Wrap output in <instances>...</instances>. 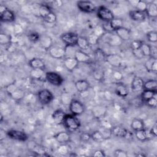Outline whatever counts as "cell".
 Returning a JSON list of instances; mask_svg holds the SVG:
<instances>
[{
    "instance_id": "277c9868",
    "label": "cell",
    "mask_w": 157,
    "mask_h": 157,
    "mask_svg": "<svg viewBox=\"0 0 157 157\" xmlns=\"http://www.w3.org/2000/svg\"><path fill=\"white\" fill-rule=\"evenodd\" d=\"M53 93L47 89L40 90L37 93V99L42 105H47L50 104L53 99Z\"/></svg>"
},
{
    "instance_id": "ffe728a7",
    "label": "cell",
    "mask_w": 157,
    "mask_h": 157,
    "mask_svg": "<svg viewBox=\"0 0 157 157\" xmlns=\"http://www.w3.org/2000/svg\"><path fill=\"white\" fill-rule=\"evenodd\" d=\"M78 62L75 58H64V65L69 71H72L78 66Z\"/></svg>"
},
{
    "instance_id": "7c38bea8",
    "label": "cell",
    "mask_w": 157,
    "mask_h": 157,
    "mask_svg": "<svg viewBox=\"0 0 157 157\" xmlns=\"http://www.w3.org/2000/svg\"><path fill=\"white\" fill-rule=\"evenodd\" d=\"M105 60L112 66L120 67L122 64V58L117 54H109L106 55Z\"/></svg>"
},
{
    "instance_id": "8992f818",
    "label": "cell",
    "mask_w": 157,
    "mask_h": 157,
    "mask_svg": "<svg viewBox=\"0 0 157 157\" xmlns=\"http://www.w3.org/2000/svg\"><path fill=\"white\" fill-rule=\"evenodd\" d=\"M6 134L10 139L21 142H25L28 138L26 133L20 130L10 129L7 131Z\"/></svg>"
},
{
    "instance_id": "d4e9b609",
    "label": "cell",
    "mask_w": 157,
    "mask_h": 157,
    "mask_svg": "<svg viewBox=\"0 0 157 157\" xmlns=\"http://www.w3.org/2000/svg\"><path fill=\"white\" fill-rule=\"evenodd\" d=\"M116 94L121 97L126 98L128 95V90L127 87L123 83H118L115 88Z\"/></svg>"
},
{
    "instance_id": "7bdbcfd3",
    "label": "cell",
    "mask_w": 157,
    "mask_h": 157,
    "mask_svg": "<svg viewBox=\"0 0 157 157\" xmlns=\"http://www.w3.org/2000/svg\"><path fill=\"white\" fill-rule=\"evenodd\" d=\"M147 5L148 4L144 1H138V2L137 4V6H136V10L141 11V12H146V10L147 9Z\"/></svg>"
},
{
    "instance_id": "f1b7e54d",
    "label": "cell",
    "mask_w": 157,
    "mask_h": 157,
    "mask_svg": "<svg viewBox=\"0 0 157 157\" xmlns=\"http://www.w3.org/2000/svg\"><path fill=\"white\" fill-rule=\"evenodd\" d=\"M109 33L107 42L112 46H118L121 44V40L116 34H110Z\"/></svg>"
},
{
    "instance_id": "11a10c76",
    "label": "cell",
    "mask_w": 157,
    "mask_h": 157,
    "mask_svg": "<svg viewBox=\"0 0 157 157\" xmlns=\"http://www.w3.org/2000/svg\"><path fill=\"white\" fill-rule=\"evenodd\" d=\"M113 77L117 81H120L123 78V74L119 71H115L113 74Z\"/></svg>"
},
{
    "instance_id": "91938a15",
    "label": "cell",
    "mask_w": 157,
    "mask_h": 157,
    "mask_svg": "<svg viewBox=\"0 0 157 157\" xmlns=\"http://www.w3.org/2000/svg\"><path fill=\"white\" fill-rule=\"evenodd\" d=\"M139 0H132V1H129V2L131 4V5H132L133 7H136V6H137V4Z\"/></svg>"
},
{
    "instance_id": "e575fe53",
    "label": "cell",
    "mask_w": 157,
    "mask_h": 157,
    "mask_svg": "<svg viewBox=\"0 0 157 157\" xmlns=\"http://www.w3.org/2000/svg\"><path fill=\"white\" fill-rule=\"evenodd\" d=\"M61 102L64 105H69L71 102L72 101L71 95L67 92H63L61 94Z\"/></svg>"
},
{
    "instance_id": "db71d44e",
    "label": "cell",
    "mask_w": 157,
    "mask_h": 157,
    "mask_svg": "<svg viewBox=\"0 0 157 157\" xmlns=\"http://www.w3.org/2000/svg\"><path fill=\"white\" fill-rule=\"evenodd\" d=\"M80 139L83 142H88L91 139V134L86 132H84L81 135Z\"/></svg>"
},
{
    "instance_id": "cb8c5ba5",
    "label": "cell",
    "mask_w": 157,
    "mask_h": 157,
    "mask_svg": "<svg viewBox=\"0 0 157 157\" xmlns=\"http://www.w3.org/2000/svg\"><path fill=\"white\" fill-rule=\"evenodd\" d=\"M45 73L44 69H32L30 71V75L34 79H45Z\"/></svg>"
},
{
    "instance_id": "52a82bcc",
    "label": "cell",
    "mask_w": 157,
    "mask_h": 157,
    "mask_svg": "<svg viewBox=\"0 0 157 157\" xmlns=\"http://www.w3.org/2000/svg\"><path fill=\"white\" fill-rule=\"evenodd\" d=\"M69 106L70 112L75 116L80 115L85 111L84 105L80 101L76 99H72Z\"/></svg>"
},
{
    "instance_id": "e0dca14e",
    "label": "cell",
    "mask_w": 157,
    "mask_h": 157,
    "mask_svg": "<svg viewBox=\"0 0 157 157\" xmlns=\"http://www.w3.org/2000/svg\"><path fill=\"white\" fill-rule=\"evenodd\" d=\"M0 19L3 22H12L15 19V15L13 11L7 9L0 13Z\"/></svg>"
},
{
    "instance_id": "836d02e7",
    "label": "cell",
    "mask_w": 157,
    "mask_h": 157,
    "mask_svg": "<svg viewBox=\"0 0 157 157\" xmlns=\"http://www.w3.org/2000/svg\"><path fill=\"white\" fill-rule=\"evenodd\" d=\"M91 139L96 142H102L104 140L105 137L100 131H95L91 134Z\"/></svg>"
},
{
    "instance_id": "5b68a950",
    "label": "cell",
    "mask_w": 157,
    "mask_h": 157,
    "mask_svg": "<svg viewBox=\"0 0 157 157\" xmlns=\"http://www.w3.org/2000/svg\"><path fill=\"white\" fill-rule=\"evenodd\" d=\"M78 36L73 32H67L63 34L61 36L62 41L66 46H75L77 45Z\"/></svg>"
},
{
    "instance_id": "ee69618b",
    "label": "cell",
    "mask_w": 157,
    "mask_h": 157,
    "mask_svg": "<svg viewBox=\"0 0 157 157\" xmlns=\"http://www.w3.org/2000/svg\"><path fill=\"white\" fill-rule=\"evenodd\" d=\"M143 42H144L143 41H142L140 40H139V39L133 40L131 42V44H130L131 48L132 49V50L139 49V48H140V47H141V45H142Z\"/></svg>"
},
{
    "instance_id": "6f0895ef",
    "label": "cell",
    "mask_w": 157,
    "mask_h": 157,
    "mask_svg": "<svg viewBox=\"0 0 157 157\" xmlns=\"http://www.w3.org/2000/svg\"><path fill=\"white\" fill-rule=\"evenodd\" d=\"M150 71L154 72V73L156 72V71H157V61H156V59H154L153 61L152 62V64L151 65Z\"/></svg>"
},
{
    "instance_id": "f35d334b",
    "label": "cell",
    "mask_w": 157,
    "mask_h": 157,
    "mask_svg": "<svg viewBox=\"0 0 157 157\" xmlns=\"http://www.w3.org/2000/svg\"><path fill=\"white\" fill-rule=\"evenodd\" d=\"M40 41H41L42 46L47 50H48L52 46V39L50 37H45L43 39H41Z\"/></svg>"
},
{
    "instance_id": "60d3db41",
    "label": "cell",
    "mask_w": 157,
    "mask_h": 157,
    "mask_svg": "<svg viewBox=\"0 0 157 157\" xmlns=\"http://www.w3.org/2000/svg\"><path fill=\"white\" fill-rule=\"evenodd\" d=\"M43 19L47 23H54L56 21V15L55 13L52 12Z\"/></svg>"
},
{
    "instance_id": "f6af8a7d",
    "label": "cell",
    "mask_w": 157,
    "mask_h": 157,
    "mask_svg": "<svg viewBox=\"0 0 157 157\" xmlns=\"http://www.w3.org/2000/svg\"><path fill=\"white\" fill-rule=\"evenodd\" d=\"M99 39V37H98L97 36H96L93 33L91 34L88 36V37L87 38L90 45H96V44H97L98 42Z\"/></svg>"
},
{
    "instance_id": "ab89813d",
    "label": "cell",
    "mask_w": 157,
    "mask_h": 157,
    "mask_svg": "<svg viewBox=\"0 0 157 157\" xmlns=\"http://www.w3.org/2000/svg\"><path fill=\"white\" fill-rule=\"evenodd\" d=\"M147 40L152 43H155L157 41V33L155 31H150L147 33Z\"/></svg>"
},
{
    "instance_id": "7402d4cb",
    "label": "cell",
    "mask_w": 157,
    "mask_h": 157,
    "mask_svg": "<svg viewBox=\"0 0 157 157\" xmlns=\"http://www.w3.org/2000/svg\"><path fill=\"white\" fill-rule=\"evenodd\" d=\"M147 15L151 17L155 18L157 16V4L156 1H152L148 4L147 9L146 10Z\"/></svg>"
},
{
    "instance_id": "484cf974",
    "label": "cell",
    "mask_w": 157,
    "mask_h": 157,
    "mask_svg": "<svg viewBox=\"0 0 157 157\" xmlns=\"http://www.w3.org/2000/svg\"><path fill=\"white\" fill-rule=\"evenodd\" d=\"M156 96V90H143L140 98L143 102H146L148 99L151 98Z\"/></svg>"
},
{
    "instance_id": "f907efd6",
    "label": "cell",
    "mask_w": 157,
    "mask_h": 157,
    "mask_svg": "<svg viewBox=\"0 0 157 157\" xmlns=\"http://www.w3.org/2000/svg\"><path fill=\"white\" fill-rule=\"evenodd\" d=\"M18 88L16 86V85L13 83H11L9 85H7L6 87V91L8 93V94L10 95L13 91H14L16 89H17Z\"/></svg>"
},
{
    "instance_id": "74e56055",
    "label": "cell",
    "mask_w": 157,
    "mask_h": 157,
    "mask_svg": "<svg viewBox=\"0 0 157 157\" xmlns=\"http://www.w3.org/2000/svg\"><path fill=\"white\" fill-rule=\"evenodd\" d=\"M74 46H66L65 48V58H74L75 53L77 49H72Z\"/></svg>"
},
{
    "instance_id": "8fae6325",
    "label": "cell",
    "mask_w": 157,
    "mask_h": 157,
    "mask_svg": "<svg viewBox=\"0 0 157 157\" xmlns=\"http://www.w3.org/2000/svg\"><path fill=\"white\" fill-rule=\"evenodd\" d=\"M135 136L137 139L141 142H144L148 139H151L153 137H155L150 132V129H146L145 128L135 131Z\"/></svg>"
},
{
    "instance_id": "5bb4252c",
    "label": "cell",
    "mask_w": 157,
    "mask_h": 157,
    "mask_svg": "<svg viewBox=\"0 0 157 157\" xmlns=\"http://www.w3.org/2000/svg\"><path fill=\"white\" fill-rule=\"evenodd\" d=\"M115 34L121 40H128L131 39V34L129 29L121 27L116 31H115Z\"/></svg>"
},
{
    "instance_id": "4fadbf2b",
    "label": "cell",
    "mask_w": 157,
    "mask_h": 157,
    "mask_svg": "<svg viewBox=\"0 0 157 157\" xmlns=\"http://www.w3.org/2000/svg\"><path fill=\"white\" fill-rule=\"evenodd\" d=\"M66 115V114L64 111L60 109H58L53 112V113L52 115V118L53 123L55 124L58 125L63 123Z\"/></svg>"
},
{
    "instance_id": "4316f807",
    "label": "cell",
    "mask_w": 157,
    "mask_h": 157,
    "mask_svg": "<svg viewBox=\"0 0 157 157\" xmlns=\"http://www.w3.org/2000/svg\"><path fill=\"white\" fill-rule=\"evenodd\" d=\"M76 45H77L78 47L83 51L88 49L90 45L88 42L87 38L82 36H78Z\"/></svg>"
},
{
    "instance_id": "94428289",
    "label": "cell",
    "mask_w": 157,
    "mask_h": 157,
    "mask_svg": "<svg viewBox=\"0 0 157 157\" xmlns=\"http://www.w3.org/2000/svg\"><path fill=\"white\" fill-rule=\"evenodd\" d=\"M6 9H7V8L5 6L2 5V4L0 5V13L4 12Z\"/></svg>"
},
{
    "instance_id": "d6986e66",
    "label": "cell",
    "mask_w": 157,
    "mask_h": 157,
    "mask_svg": "<svg viewBox=\"0 0 157 157\" xmlns=\"http://www.w3.org/2000/svg\"><path fill=\"white\" fill-rule=\"evenodd\" d=\"M74 58L78 63H88L90 61V56L81 50H77L75 53Z\"/></svg>"
},
{
    "instance_id": "b9f144b4",
    "label": "cell",
    "mask_w": 157,
    "mask_h": 157,
    "mask_svg": "<svg viewBox=\"0 0 157 157\" xmlns=\"http://www.w3.org/2000/svg\"><path fill=\"white\" fill-rule=\"evenodd\" d=\"M69 147L66 144H61L57 149L58 153L61 155H65L69 153Z\"/></svg>"
},
{
    "instance_id": "9f6ffc18",
    "label": "cell",
    "mask_w": 157,
    "mask_h": 157,
    "mask_svg": "<svg viewBox=\"0 0 157 157\" xmlns=\"http://www.w3.org/2000/svg\"><path fill=\"white\" fill-rule=\"evenodd\" d=\"M13 29H14V32L16 34H20L23 31V28L19 24H15L13 26Z\"/></svg>"
},
{
    "instance_id": "680465c9",
    "label": "cell",
    "mask_w": 157,
    "mask_h": 157,
    "mask_svg": "<svg viewBox=\"0 0 157 157\" xmlns=\"http://www.w3.org/2000/svg\"><path fill=\"white\" fill-rule=\"evenodd\" d=\"M150 132H151V134L154 136V137H156L157 136V128H156V124L153 125L151 129H150Z\"/></svg>"
},
{
    "instance_id": "7dc6e473",
    "label": "cell",
    "mask_w": 157,
    "mask_h": 157,
    "mask_svg": "<svg viewBox=\"0 0 157 157\" xmlns=\"http://www.w3.org/2000/svg\"><path fill=\"white\" fill-rule=\"evenodd\" d=\"M146 104L151 108H156L157 106V99H156V96L151 98V99H148L145 102Z\"/></svg>"
},
{
    "instance_id": "6125c7cd",
    "label": "cell",
    "mask_w": 157,
    "mask_h": 157,
    "mask_svg": "<svg viewBox=\"0 0 157 157\" xmlns=\"http://www.w3.org/2000/svg\"><path fill=\"white\" fill-rule=\"evenodd\" d=\"M56 3L58 6H61L63 4V2L61 1H56Z\"/></svg>"
},
{
    "instance_id": "681fc988",
    "label": "cell",
    "mask_w": 157,
    "mask_h": 157,
    "mask_svg": "<svg viewBox=\"0 0 157 157\" xmlns=\"http://www.w3.org/2000/svg\"><path fill=\"white\" fill-rule=\"evenodd\" d=\"M114 156L116 157H126L128 156V154L126 151L121 150V149H117L114 151Z\"/></svg>"
},
{
    "instance_id": "6da1fadb",
    "label": "cell",
    "mask_w": 157,
    "mask_h": 157,
    "mask_svg": "<svg viewBox=\"0 0 157 157\" xmlns=\"http://www.w3.org/2000/svg\"><path fill=\"white\" fill-rule=\"evenodd\" d=\"M65 128L70 132H74L79 129L80 123L77 118L74 115H66L63 123Z\"/></svg>"
},
{
    "instance_id": "44dd1931",
    "label": "cell",
    "mask_w": 157,
    "mask_h": 157,
    "mask_svg": "<svg viewBox=\"0 0 157 157\" xmlns=\"http://www.w3.org/2000/svg\"><path fill=\"white\" fill-rule=\"evenodd\" d=\"M75 87L77 91L80 93H84L89 89L90 83L86 80H78L77 82H75Z\"/></svg>"
},
{
    "instance_id": "816d5d0a",
    "label": "cell",
    "mask_w": 157,
    "mask_h": 157,
    "mask_svg": "<svg viewBox=\"0 0 157 157\" xmlns=\"http://www.w3.org/2000/svg\"><path fill=\"white\" fill-rule=\"evenodd\" d=\"M132 52L133 53V55L138 59H140L142 58V57H144V55L140 50V48H139V49H136V50H132Z\"/></svg>"
},
{
    "instance_id": "be15d7a7",
    "label": "cell",
    "mask_w": 157,
    "mask_h": 157,
    "mask_svg": "<svg viewBox=\"0 0 157 157\" xmlns=\"http://www.w3.org/2000/svg\"><path fill=\"white\" fill-rule=\"evenodd\" d=\"M2 120H3V116H2V113H1V115H0V121H1V122H2Z\"/></svg>"
},
{
    "instance_id": "603a6c76",
    "label": "cell",
    "mask_w": 157,
    "mask_h": 157,
    "mask_svg": "<svg viewBox=\"0 0 157 157\" xmlns=\"http://www.w3.org/2000/svg\"><path fill=\"white\" fill-rule=\"evenodd\" d=\"M29 65L32 69H44L45 64L44 61L39 58H33L29 61Z\"/></svg>"
},
{
    "instance_id": "ac0fdd59",
    "label": "cell",
    "mask_w": 157,
    "mask_h": 157,
    "mask_svg": "<svg viewBox=\"0 0 157 157\" xmlns=\"http://www.w3.org/2000/svg\"><path fill=\"white\" fill-rule=\"evenodd\" d=\"M54 139L60 144H67L70 140L71 136L68 132L61 131L56 134L54 136Z\"/></svg>"
},
{
    "instance_id": "c3c4849f",
    "label": "cell",
    "mask_w": 157,
    "mask_h": 157,
    "mask_svg": "<svg viewBox=\"0 0 157 157\" xmlns=\"http://www.w3.org/2000/svg\"><path fill=\"white\" fill-rule=\"evenodd\" d=\"M29 40L32 42H36L40 39V36L37 33H31L28 35Z\"/></svg>"
},
{
    "instance_id": "9c48e42d",
    "label": "cell",
    "mask_w": 157,
    "mask_h": 157,
    "mask_svg": "<svg viewBox=\"0 0 157 157\" xmlns=\"http://www.w3.org/2000/svg\"><path fill=\"white\" fill-rule=\"evenodd\" d=\"M111 134L117 137L120 138H129L131 137L132 134L124 128L120 126H115L112 127L110 129Z\"/></svg>"
},
{
    "instance_id": "9a60e30c",
    "label": "cell",
    "mask_w": 157,
    "mask_h": 157,
    "mask_svg": "<svg viewBox=\"0 0 157 157\" xmlns=\"http://www.w3.org/2000/svg\"><path fill=\"white\" fill-rule=\"evenodd\" d=\"M144 81L142 78L135 76L131 82V89L133 91H140L144 90Z\"/></svg>"
},
{
    "instance_id": "1f68e13d",
    "label": "cell",
    "mask_w": 157,
    "mask_h": 157,
    "mask_svg": "<svg viewBox=\"0 0 157 157\" xmlns=\"http://www.w3.org/2000/svg\"><path fill=\"white\" fill-rule=\"evenodd\" d=\"M110 25L113 29V31H116L117 29L123 27V21L121 18H114L113 20H112L110 21Z\"/></svg>"
},
{
    "instance_id": "bcb514c9",
    "label": "cell",
    "mask_w": 157,
    "mask_h": 157,
    "mask_svg": "<svg viewBox=\"0 0 157 157\" xmlns=\"http://www.w3.org/2000/svg\"><path fill=\"white\" fill-rule=\"evenodd\" d=\"M93 33L100 38L104 34L105 31L101 26H98L94 28Z\"/></svg>"
},
{
    "instance_id": "7a4b0ae2",
    "label": "cell",
    "mask_w": 157,
    "mask_h": 157,
    "mask_svg": "<svg viewBox=\"0 0 157 157\" xmlns=\"http://www.w3.org/2000/svg\"><path fill=\"white\" fill-rule=\"evenodd\" d=\"M98 17L105 22H110L114 18L113 12L105 6H100L97 10Z\"/></svg>"
},
{
    "instance_id": "8d00e7d4",
    "label": "cell",
    "mask_w": 157,
    "mask_h": 157,
    "mask_svg": "<svg viewBox=\"0 0 157 157\" xmlns=\"http://www.w3.org/2000/svg\"><path fill=\"white\" fill-rule=\"evenodd\" d=\"M12 36L6 34H0V44L1 45H8L10 44L11 42Z\"/></svg>"
},
{
    "instance_id": "83f0119b",
    "label": "cell",
    "mask_w": 157,
    "mask_h": 157,
    "mask_svg": "<svg viewBox=\"0 0 157 157\" xmlns=\"http://www.w3.org/2000/svg\"><path fill=\"white\" fill-rule=\"evenodd\" d=\"M131 127L135 131L141 130L145 128V123L144 121L140 119L134 118L131 123Z\"/></svg>"
},
{
    "instance_id": "4dcf8cb0",
    "label": "cell",
    "mask_w": 157,
    "mask_h": 157,
    "mask_svg": "<svg viewBox=\"0 0 157 157\" xmlns=\"http://www.w3.org/2000/svg\"><path fill=\"white\" fill-rule=\"evenodd\" d=\"M157 88V81L154 79H150L144 82V90H156Z\"/></svg>"
},
{
    "instance_id": "30bf717a",
    "label": "cell",
    "mask_w": 157,
    "mask_h": 157,
    "mask_svg": "<svg viewBox=\"0 0 157 157\" xmlns=\"http://www.w3.org/2000/svg\"><path fill=\"white\" fill-rule=\"evenodd\" d=\"M49 55L55 59H62L65 58V48L61 47L52 46L48 49Z\"/></svg>"
},
{
    "instance_id": "e7e4bbea",
    "label": "cell",
    "mask_w": 157,
    "mask_h": 157,
    "mask_svg": "<svg viewBox=\"0 0 157 157\" xmlns=\"http://www.w3.org/2000/svg\"><path fill=\"white\" fill-rule=\"evenodd\" d=\"M70 156H77V155H76V154H73V153H71V154H69V155Z\"/></svg>"
},
{
    "instance_id": "2e32d148",
    "label": "cell",
    "mask_w": 157,
    "mask_h": 157,
    "mask_svg": "<svg viewBox=\"0 0 157 157\" xmlns=\"http://www.w3.org/2000/svg\"><path fill=\"white\" fill-rule=\"evenodd\" d=\"M129 17L134 21H144L147 16L146 12H141L137 10H131L129 12Z\"/></svg>"
},
{
    "instance_id": "d590c367",
    "label": "cell",
    "mask_w": 157,
    "mask_h": 157,
    "mask_svg": "<svg viewBox=\"0 0 157 157\" xmlns=\"http://www.w3.org/2000/svg\"><path fill=\"white\" fill-rule=\"evenodd\" d=\"M140 50L144 56L150 57L151 55V46L145 42H143L141 47Z\"/></svg>"
},
{
    "instance_id": "d6a6232c",
    "label": "cell",
    "mask_w": 157,
    "mask_h": 157,
    "mask_svg": "<svg viewBox=\"0 0 157 157\" xmlns=\"http://www.w3.org/2000/svg\"><path fill=\"white\" fill-rule=\"evenodd\" d=\"M10 97L14 100H20L25 97V92L23 90L17 88L14 91H13L10 94Z\"/></svg>"
},
{
    "instance_id": "3957f363",
    "label": "cell",
    "mask_w": 157,
    "mask_h": 157,
    "mask_svg": "<svg viewBox=\"0 0 157 157\" xmlns=\"http://www.w3.org/2000/svg\"><path fill=\"white\" fill-rule=\"evenodd\" d=\"M45 80H47L51 85L56 86L61 85L64 82V79L61 75L53 71L47 72L45 73Z\"/></svg>"
},
{
    "instance_id": "f546056e",
    "label": "cell",
    "mask_w": 157,
    "mask_h": 157,
    "mask_svg": "<svg viewBox=\"0 0 157 157\" xmlns=\"http://www.w3.org/2000/svg\"><path fill=\"white\" fill-rule=\"evenodd\" d=\"M39 14L42 18H45L47 15H48L52 11L51 10L50 7L46 4H41L39 7Z\"/></svg>"
},
{
    "instance_id": "ba28073f",
    "label": "cell",
    "mask_w": 157,
    "mask_h": 157,
    "mask_svg": "<svg viewBox=\"0 0 157 157\" xmlns=\"http://www.w3.org/2000/svg\"><path fill=\"white\" fill-rule=\"evenodd\" d=\"M78 9L85 13H92L96 9V7L90 1H79L77 3Z\"/></svg>"
},
{
    "instance_id": "f5cc1de1",
    "label": "cell",
    "mask_w": 157,
    "mask_h": 157,
    "mask_svg": "<svg viewBox=\"0 0 157 157\" xmlns=\"http://www.w3.org/2000/svg\"><path fill=\"white\" fill-rule=\"evenodd\" d=\"M93 156L94 157H103L105 156V154L102 150H96L93 153Z\"/></svg>"
}]
</instances>
